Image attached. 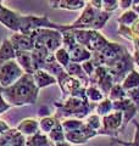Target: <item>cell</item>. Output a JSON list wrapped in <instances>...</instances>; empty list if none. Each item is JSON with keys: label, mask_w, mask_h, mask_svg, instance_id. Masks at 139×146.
<instances>
[{"label": "cell", "mask_w": 139, "mask_h": 146, "mask_svg": "<svg viewBox=\"0 0 139 146\" xmlns=\"http://www.w3.org/2000/svg\"><path fill=\"white\" fill-rule=\"evenodd\" d=\"M0 146H3V145H0Z\"/></svg>", "instance_id": "681fc988"}, {"label": "cell", "mask_w": 139, "mask_h": 146, "mask_svg": "<svg viewBox=\"0 0 139 146\" xmlns=\"http://www.w3.org/2000/svg\"><path fill=\"white\" fill-rule=\"evenodd\" d=\"M126 98H127V93H126V90L122 88L121 84H115L112 86V89L110 90L109 96H108V99L111 100L112 102L120 101V100H123Z\"/></svg>", "instance_id": "4dcf8cb0"}, {"label": "cell", "mask_w": 139, "mask_h": 146, "mask_svg": "<svg viewBox=\"0 0 139 146\" xmlns=\"http://www.w3.org/2000/svg\"><path fill=\"white\" fill-rule=\"evenodd\" d=\"M10 108H11V105H9L6 102V100L3 98L1 93H0V115L4 113V112H6L7 110H10Z\"/></svg>", "instance_id": "60d3db41"}, {"label": "cell", "mask_w": 139, "mask_h": 146, "mask_svg": "<svg viewBox=\"0 0 139 146\" xmlns=\"http://www.w3.org/2000/svg\"><path fill=\"white\" fill-rule=\"evenodd\" d=\"M118 4H120V7H121V9H123V10H127V9L132 7L133 0H120Z\"/></svg>", "instance_id": "b9f144b4"}, {"label": "cell", "mask_w": 139, "mask_h": 146, "mask_svg": "<svg viewBox=\"0 0 139 146\" xmlns=\"http://www.w3.org/2000/svg\"><path fill=\"white\" fill-rule=\"evenodd\" d=\"M35 43L43 44L50 54H55L60 48H62V33L56 29L40 28L32 32Z\"/></svg>", "instance_id": "5b68a950"}, {"label": "cell", "mask_w": 139, "mask_h": 146, "mask_svg": "<svg viewBox=\"0 0 139 146\" xmlns=\"http://www.w3.org/2000/svg\"><path fill=\"white\" fill-rule=\"evenodd\" d=\"M89 80H90V85L96 86L104 95L105 94L109 95L110 90L112 89V86L115 85L112 77H111V74L109 73L108 67H105V66L96 67L94 73H93V76L89 78Z\"/></svg>", "instance_id": "9c48e42d"}, {"label": "cell", "mask_w": 139, "mask_h": 146, "mask_svg": "<svg viewBox=\"0 0 139 146\" xmlns=\"http://www.w3.org/2000/svg\"><path fill=\"white\" fill-rule=\"evenodd\" d=\"M126 93H127V98L136 105L137 108H138V112H139V88L128 90V91H126Z\"/></svg>", "instance_id": "74e56055"}, {"label": "cell", "mask_w": 139, "mask_h": 146, "mask_svg": "<svg viewBox=\"0 0 139 146\" xmlns=\"http://www.w3.org/2000/svg\"><path fill=\"white\" fill-rule=\"evenodd\" d=\"M65 71H66V73L68 76H71V77H73V78L80 80L84 88H88V86L90 85L89 77L86 74V72L83 71V68H82V66L80 65V63L71 62L66 68H65Z\"/></svg>", "instance_id": "ac0fdd59"}, {"label": "cell", "mask_w": 139, "mask_h": 146, "mask_svg": "<svg viewBox=\"0 0 139 146\" xmlns=\"http://www.w3.org/2000/svg\"><path fill=\"white\" fill-rule=\"evenodd\" d=\"M33 79H34V83L37 85V88L39 90L46 88V86H50V85H54V84H57V80L55 77H53L51 74H49L48 72H45L43 70H39V71H35L33 73Z\"/></svg>", "instance_id": "d6986e66"}, {"label": "cell", "mask_w": 139, "mask_h": 146, "mask_svg": "<svg viewBox=\"0 0 139 146\" xmlns=\"http://www.w3.org/2000/svg\"><path fill=\"white\" fill-rule=\"evenodd\" d=\"M21 17H22L21 13L5 6L3 12L0 13V23L5 26L10 31H12L13 33H18L21 26Z\"/></svg>", "instance_id": "7c38bea8"}, {"label": "cell", "mask_w": 139, "mask_h": 146, "mask_svg": "<svg viewBox=\"0 0 139 146\" xmlns=\"http://www.w3.org/2000/svg\"><path fill=\"white\" fill-rule=\"evenodd\" d=\"M25 74L16 60L9 61L0 66V88H9Z\"/></svg>", "instance_id": "ba28073f"}, {"label": "cell", "mask_w": 139, "mask_h": 146, "mask_svg": "<svg viewBox=\"0 0 139 146\" xmlns=\"http://www.w3.org/2000/svg\"><path fill=\"white\" fill-rule=\"evenodd\" d=\"M133 60H134V63H137V65L139 66V50H134L133 52Z\"/></svg>", "instance_id": "bcb514c9"}, {"label": "cell", "mask_w": 139, "mask_h": 146, "mask_svg": "<svg viewBox=\"0 0 139 146\" xmlns=\"http://www.w3.org/2000/svg\"><path fill=\"white\" fill-rule=\"evenodd\" d=\"M126 51L127 49L123 45L118 43L109 42V44L101 51L92 54V61L95 65V67H99V66L109 67L114 62L117 61Z\"/></svg>", "instance_id": "277c9868"}, {"label": "cell", "mask_w": 139, "mask_h": 146, "mask_svg": "<svg viewBox=\"0 0 139 146\" xmlns=\"http://www.w3.org/2000/svg\"><path fill=\"white\" fill-rule=\"evenodd\" d=\"M138 17L139 16L133 10H127V11H124L122 15L118 17V25L120 26L131 27L134 23V22H136V20H137Z\"/></svg>", "instance_id": "1f68e13d"}, {"label": "cell", "mask_w": 139, "mask_h": 146, "mask_svg": "<svg viewBox=\"0 0 139 146\" xmlns=\"http://www.w3.org/2000/svg\"><path fill=\"white\" fill-rule=\"evenodd\" d=\"M26 146H54L46 134L38 131L37 134L26 138Z\"/></svg>", "instance_id": "603a6c76"}, {"label": "cell", "mask_w": 139, "mask_h": 146, "mask_svg": "<svg viewBox=\"0 0 139 146\" xmlns=\"http://www.w3.org/2000/svg\"><path fill=\"white\" fill-rule=\"evenodd\" d=\"M88 3L96 10H103V0H90Z\"/></svg>", "instance_id": "7bdbcfd3"}, {"label": "cell", "mask_w": 139, "mask_h": 146, "mask_svg": "<svg viewBox=\"0 0 139 146\" xmlns=\"http://www.w3.org/2000/svg\"><path fill=\"white\" fill-rule=\"evenodd\" d=\"M48 138L50 139V141H51L54 145L66 141V139H65V131H63L62 125H61V121H59L56 123V125L53 128V130L48 134Z\"/></svg>", "instance_id": "cb8c5ba5"}, {"label": "cell", "mask_w": 139, "mask_h": 146, "mask_svg": "<svg viewBox=\"0 0 139 146\" xmlns=\"http://www.w3.org/2000/svg\"><path fill=\"white\" fill-rule=\"evenodd\" d=\"M86 94H87V99L89 100L90 102H94V104H99L100 101H103L105 99V95L94 85L88 86L86 89Z\"/></svg>", "instance_id": "83f0119b"}, {"label": "cell", "mask_w": 139, "mask_h": 146, "mask_svg": "<svg viewBox=\"0 0 139 146\" xmlns=\"http://www.w3.org/2000/svg\"><path fill=\"white\" fill-rule=\"evenodd\" d=\"M15 60L25 73H27V74H33L34 73L33 63H32V55L29 51H16Z\"/></svg>", "instance_id": "44dd1931"}, {"label": "cell", "mask_w": 139, "mask_h": 146, "mask_svg": "<svg viewBox=\"0 0 139 146\" xmlns=\"http://www.w3.org/2000/svg\"><path fill=\"white\" fill-rule=\"evenodd\" d=\"M16 58V50L13 49L11 42L5 39L0 45V66L9 61H12Z\"/></svg>", "instance_id": "7402d4cb"}, {"label": "cell", "mask_w": 139, "mask_h": 146, "mask_svg": "<svg viewBox=\"0 0 139 146\" xmlns=\"http://www.w3.org/2000/svg\"><path fill=\"white\" fill-rule=\"evenodd\" d=\"M129 29H131V35H129L128 40H132L133 39H139V17L136 20V22L129 27Z\"/></svg>", "instance_id": "ab89813d"}, {"label": "cell", "mask_w": 139, "mask_h": 146, "mask_svg": "<svg viewBox=\"0 0 139 146\" xmlns=\"http://www.w3.org/2000/svg\"><path fill=\"white\" fill-rule=\"evenodd\" d=\"M95 111H96V115L100 116V117H104L106 115H109V113H111V112L114 111L112 101L109 100L108 98H105L103 101H100L99 104H96Z\"/></svg>", "instance_id": "f1b7e54d"}, {"label": "cell", "mask_w": 139, "mask_h": 146, "mask_svg": "<svg viewBox=\"0 0 139 146\" xmlns=\"http://www.w3.org/2000/svg\"><path fill=\"white\" fill-rule=\"evenodd\" d=\"M56 61L59 62V65H61L63 68H66L70 63H71V58H70V54L65 50L63 48H60L54 54Z\"/></svg>", "instance_id": "d6a6232c"}, {"label": "cell", "mask_w": 139, "mask_h": 146, "mask_svg": "<svg viewBox=\"0 0 139 146\" xmlns=\"http://www.w3.org/2000/svg\"><path fill=\"white\" fill-rule=\"evenodd\" d=\"M134 123V125H136V134H134V139L133 141H131V143H126V141H122V140H118V139H115L116 141H118L121 145L123 146H139V122L137 121H132Z\"/></svg>", "instance_id": "d590c367"}, {"label": "cell", "mask_w": 139, "mask_h": 146, "mask_svg": "<svg viewBox=\"0 0 139 146\" xmlns=\"http://www.w3.org/2000/svg\"><path fill=\"white\" fill-rule=\"evenodd\" d=\"M48 4L51 9L77 11L83 10L87 5V1H83V0H54V1H48Z\"/></svg>", "instance_id": "9a60e30c"}, {"label": "cell", "mask_w": 139, "mask_h": 146, "mask_svg": "<svg viewBox=\"0 0 139 146\" xmlns=\"http://www.w3.org/2000/svg\"><path fill=\"white\" fill-rule=\"evenodd\" d=\"M76 45H77V42H76L75 35H73V32L72 31L62 32V48L66 50L67 52H70Z\"/></svg>", "instance_id": "f546056e"}, {"label": "cell", "mask_w": 139, "mask_h": 146, "mask_svg": "<svg viewBox=\"0 0 139 146\" xmlns=\"http://www.w3.org/2000/svg\"><path fill=\"white\" fill-rule=\"evenodd\" d=\"M132 10L139 16V0H134L133 5H132Z\"/></svg>", "instance_id": "f6af8a7d"}, {"label": "cell", "mask_w": 139, "mask_h": 146, "mask_svg": "<svg viewBox=\"0 0 139 146\" xmlns=\"http://www.w3.org/2000/svg\"><path fill=\"white\" fill-rule=\"evenodd\" d=\"M9 129H10V127H9L7 123L0 119V135H1L3 133H5V131H7Z\"/></svg>", "instance_id": "ee69618b"}, {"label": "cell", "mask_w": 139, "mask_h": 146, "mask_svg": "<svg viewBox=\"0 0 139 146\" xmlns=\"http://www.w3.org/2000/svg\"><path fill=\"white\" fill-rule=\"evenodd\" d=\"M112 106H114V111L122 112L123 122H122L121 130H120V133H122V131H124V129L127 128V125L129 124V122H132L134 119V117L137 116L138 108L128 98L123 99V100H120V101L112 102Z\"/></svg>", "instance_id": "30bf717a"}, {"label": "cell", "mask_w": 139, "mask_h": 146, "mask_svg": "<svg viewBox=\"0 0 139 146\" xmlns=\"http://www.w3.org/2000/svg\"><path fill=\"white\" fill-rule=\"evenodd\" d=\"M96 135H98V131L93 130L92 128H89L84 123L83 127L80 128L78 130L65 133V139H66V141H67V143H70V144L82 145V144H87L90 139H93Z\"/></svg>", "instance_id": "8fae6325"}, {"label": "cell", "mask_w": 139, "mask_h": 146, "mask_svg": "<svg viewBox=\"0 0 139 146\" xmlns=\"http://www.w3.org/2000/svg\"><path fill=\"white\" fill-rule=\"evenodd\" d=\"M68 54H70L71 62L80 63V65L83 63V62H86V61H89L92 58V52L89 51V50H87L84 46L80 45V44H77Z\"/></svg>", "instance_id": "ffe728a7"}, {"label": "cell", "mask_w": 139, "mask_h": 146, "mask_svg": "<svg viewBox=\"0 0 139 146\" xmlns=\"http://www.w3.org/2000/svg\"><path fill=\"white\" fill-rule=\"evenodd\" d=\"M84 123L89 128H92L93 130H96V131L101 128V118H100V116L96 115V113H92V115L88 116L86 118Z\"/></svg>", "instance_id": "836d02e7"}, {"label": "cell", "mask_w": 139, "mask_h": 146, "mask_svg": "<svg viewBox=\"0 0 139 146\" xmlns=\"http://www.w3.org/2000/svg\"><path fill=\"white\" fill-rule=\"evenodd\" d=\"M109 73L111 74L115 84H121L124 78L134 70V60L132 54L128 52V50L124 52L116 62L108 67Z\"/></svg>", "instance_id": "8992f818"}, {"label": "cell", "mask_w": 139, "mask_h": 146, "mask_svg": "<svg viewBox=\"0 0 139 146\" xmlns=\"http://www.w3.org/2000/svg\"><path fill=\"white\" fill-rule=\"evenodd\" d=\"M11 42L13 49L16 51H32L35 44V39L33 34H21V33H15L11 34L7 38Z\"/></svg>", "instance_id": "4fadbf2b"}, {"label": "cell", "mask_w": 139, "mask_h": 146, "mask_svg": "<svg viewBox=\"0 0 139 146\" xmlns=\"http://www.w3.org/2000/svg\"><path fill=\"white\" fill-rule=\"evenodd\" d=\"M9 146H26V136H23L20 131L16 129Z\"/></svg>", "instance_id": "e575fe53"}, {"label": "cell", "mask_w": 139, "mask_h": 146, "mask_svg": "<svg viewBox=\"0 0 139 146\" xmlns=\"http://www.w3.org/2000/svg\"><path fill=\"white\" fill-rule=\"evenodd\" d=\"M121 85L126 91L139 88V73L136 70H133L126 78H124V80L121 83Z\"/></svg>", "instance_id": "d4e9b609"}, {"label": "cell", "mask_w": 139, "mask_h": 146, "mask_svg": "<svg viewBox=\"0 0 139 146\" xmlns=\"http://www.w3.org/2000/svg\"><path fill=\"white\" fill-rule=\"evenodd\" d=\"M123 122L122 112L112 111L109 115H106L101 119V128L98 130V135H106L111 138L117 139V135L120 134Z\"/></svg>", "instance_id": "52a82bcc"}, {"label": "cell", "mask_w": 139, "mask_h": 146, "mask_svg": "<svg viewBox=\"0 0 139 146\" xmlns=\"http://www.w3.org/2000/svg\"><path fill=\"white\" fill-rule=\"evenodd\" d=\"M0 93L11 107L34 105L39 96V89L34 83L33 74L27 73L9 88H0Z\"/></svg>", "instance_id": "6da1fadb"}, {"label": "cell", "mask_w": 139, "mask_h": 146, "mask_svg": "<svg viewBox=\"0 0 139 146\" xmlns=\"http://www.w3.org/2000/svg\"><path fill=\"white\" fill-rule=\"evenodd\" d=\"M59 119L55 116H48V117H43L39 119V130L43 134L48 135L50 131L53 130V128L56 125V123Z\"/></svg>", "instance_id": "484cf974"}, {"label": "cell", "mask_w": 139, "mask_h": 146, "mask_svg": "<svg viewBox=\"0 0 139 146\" xmlns=\"http://www.w3.org/2000/svg\"><path fill=\"white\" fill-rule=\"evenodd\" d=\"M83 124H84V122L81 119H76V118H67V119L61 121V125H62V129L65 133L78 130L80 128L83 127Z\"/></svg>", "instance_id": "4316f807"}, {"label": "cell", "mask_w": 139, "mask_h": 146, "mask_svg": "<svg viewBox=\"0 0 139 146\" xmlns=\"http://www.w3.org/2000/svg\"><path fill=\"white\" fill-rule=\"evenodd\" d=\"M4 7H5V5H4V4H3L1 1H0V13H1V12H3V10H4Z\"/></svg>", "instance_id": "c3c4849f"}, {"label": "cell", "mask_w": 139, "mask_h": 146, "mask_svg": "<svg viewBox=\"0 0 139 146\" xmlns=\"http://www.w3.org/2000/svg\"><path fill=\"white\" fill-rule=\"evenodd\" d=\"M72 32H73L75 38H76L77 44L84 46L87 50H89L92 54L101 51V50L109 44V40L101 33H99L98 31L73 29Z\"/></svg>", "instance_id": "3957f363"}, {"label": "cell", "mask_w": 139, "mask_h": 146, "mask_svg": "<svg viewBox=\"0 0 139 146\" xmlns=\"http://www.w3.org/2000/svg\"><path fill=\"white\" fill-rule=\"evenodd\" d=\"M81 66H82V68H83V71L86 72V74L89 77L93 76V73H94V71H95V65L93 63V61H92V58L89 61H86V62H83V63H81Z\"/></svg>", "instance_id": "f35d334b"}, {"label": "cell", "mask_w": 139, "mask_h": 146, "mask_svg": "<svg viewBox=\"0 0 139 146\" xmlns=\"http://www.w3.org/2000/svg\"><path fill=\"white\" fill-rule=\"evenodd\" d=\"M57 84L60 86V89H61V91L63 93V99L72 96L76 91H78L81 88H83V84L80 80L73 78L71 76H68L67 73H65L63 76H61L57 79Z\"/></svg>", "instance_id": "5bb4252c"}, {"label": "cell", "mask_w": 139, "mask_h": 146, "mask_svg": "<svg viewBox=\"0 0 139 146\" xmlns=\"http://www.w3.org/2000/svg\"><path fill=\"white\" fill-rule=\"evenodd\" d=\"M54 146H71V144L67 143V141H63V143H60V144H55Z\"/></svg>", "instance_id": "7dc6e473"}, {"label": "cell", "mask_w": 139, "mask_h": 146, "mask_svg": "<svg viewBox=\"0 0 139 146\" xmlns=\"http://www.w3.org/2000/svg\"><path fill=\"white\" fill-rule=\"evenodd\" d=\"M43 71L48 72L49 74H51L53 77L56 78V80L60 78L61 76H63L66 71H65V68L59 65V62L56 61V58H55L54 54H50L48 57H46V60L44 62V66H43Z\"/></svg>", "instance_id": "e0dca14e"}, {"label": "cell", "mask_w": 139, "mask_h": 146, "mask_svg": "<svg viewBox=\"0 0 139 146\" xmlns=\"http://www.w3.org/2000/svg\"><path fill=\"white\" fill-rule=\"evenodd\" d=\"M54 106L56 108L55 117L59 121L67 119V118H76V119H84L95 110L96 104L90 102L89 100H83L73 96L65 98L62 101H55Z\"/></svg>", "instance_id": "7a4b0ae2"}, {"label": "cell", "mask_w": 139, "mask_h": 146, "mask_svg": "<svg viewBox=\"0 0 139 146\" xmlns=\"http://www.w3.org/2000/svg\"><path fill=\"white\" fill-rule=\"evenodd\" d=\"M118 7H120L118 0H103V10L106 12L112 13Z\"/></svg>", "instance_id": "8d00e7d4"}, {"label": "cell", "mask_w": 139, "mask_h": 146, "mask_svg": "<svg viewBox=\"0 0 139 146\" xmlns=\"http://www.w3.org/2000/svg\"><path fill=\"white\" fill-rule=\"evenodd\" d=\"M16 129L20 131V133L28 138V136H32L37 134L39 130V121L35 119V118H26V119H22L18 125L16 127Z\"/></svg>", "instance_id": "2e32d148"}]
</instances>
